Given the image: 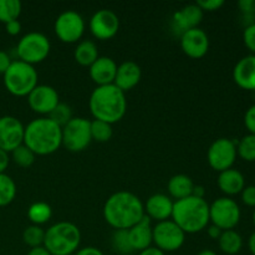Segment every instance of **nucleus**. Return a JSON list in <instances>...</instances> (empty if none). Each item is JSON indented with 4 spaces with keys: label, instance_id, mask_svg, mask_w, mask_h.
<instances>
[{
    "label": "nucleus",
    "instance_id": "obj_50",
    "mask_svg": "<svg viewBox=\"0 0 255 255\" xmlns=\"http://www.w3.org/2000/svg\"><path fill=\"white\" fill-rule=\"evenodd\" d=\"M197 255H217V253H216V252L211 251V249H204V251L199 252V253Z\"/></svg>",
    "mask_w": 255,
    "mask_h": 255
},
{
    "label": "nucleus",
    "instance_id": "obj_51",
    "mask_svg": "<svg viewBox=\"0 0 255 255\" xmlns=\"http://www.w3.org/2000/svg\"><path fill=\"white\" fill-rule=\"evenodd\" d=\"M253 222H254V226H255V209H254V213H253Z\"/></svg>",
    "mask_w": 255,
    "mask_h": 255
},
{
    "label": "nucleus",
    "instance_id": "obj_29",
    "mask_svg": "<svg viewBox=\"0 0 255 255\" xmlns=\"http://www.w3.org/2000/svg\"><path fill=\"white\" fill-rule=\"evenodd\" d=\"M16 196V184L7 174H0V207L9 206Z\"/></svg>",
    "mask_w": 255,
    "mask_h": 255
},
{
    "label": "nucleus",
    "instance_id": "obj_28",
    "mask_svg": "<svg viewBox=\"0 0 255 255\" xmlns=\"http://www.w3.org/2000/svg\"><path fill=\"white\" fill-rule=\"evenodd\" d=\"M22 5L19 0H0V21L7 24L19 19Z\"/></svg>",
    "mask_w": 255,
    "mask_h": 255
},
{
    "label": "nucleus",
    "instance_id": "obj_20",
    "mask_svg": "<svg viewBox=\"0 0 255 255\" xmlns=\"http://www.w3.org/2000/svg\"><path fill=\"white\" fill-rule=\"evenodd\" d=\"M90 77L97 86H106L115 82L117 72V64L114 59L107 56H99V59L90 66Z\"/></svg>",
    "mask_w": 255,
    "mask_h": 255
},
{
    "label": "nucleus",
    "instance_id": "obj_24",
    "mask_svg": "<svg viewBox=\"0 0 255 255\" xmlns=\"http://www.w3.org/2000/svg\"><path fill=\"white\" fill-rule=\"evenodd\" d=\"M167 188H168L171 197H173L176 201H179V199H184L192 196L194 183L186 174H176L168 181Z\"/></svg>",
    "mask_w": 255,
    "mask_h": 255
},
{
    "label": "nucleus",
    "instance_id": "obj_1",
    "mask_svg": "<svg viewBox=\"0 0 255 255\" xmlns=\"http://www.w3.org/2000/svg\"><path fill=\"white\" fill-rule=\"evenodd\" d=\"M144 217V206L136 194L120 191L107 198L104 206V218L115 231H128Z\"/></svg>",
    "mask_w": 255,
    "mask_h": 255
},
{
    "label": "nucleus",
    "instance_id": "obj_46",
    "mask_svg": "<svg viewBox=\"0 0 255 255\" xmlns=\"http://www.w3.org/2000/svg\"><path fill=\"white\" fill-rule=\"evenodd\" d=\"M138 255H166L162 251H159L156 247H149V248L144 249V251L139 252Z\"/></svg>",
    "mask_w": 255,
    "mask_h": 255
},
{
    "label": "nucleus",
    "instance_id": "obj_19",
    "mask_svg": "<svg viewBox=\"0 0 255 255\" xmlns=\"http://www.w3.org/2000/svg\"><path fill=\"white\" fill-rule=\"evenodd\" d=\"M173 204L172 199L166 194H153L147 199L146 204H144V214L149 219H154L157 223L168 221L172 217Z\"/></svg>",
    "mask_w": 255,
    "mask_h": 255
},
{
    "label": "nucleus",
    "instance_id": "obj_31",
    "mask_svg": "<svg viewBox=\"0 0 255 255\" xmlns=\"http://www.w3.org/2000/svg\"><path fill=\"white\" fill-rule=\"evenodd\" d=\"M45 231L40 226H29L22 233V241L30 248L44 246Z\"/></svg>",
    "mask_w": 255,
    "mask_h": 255
},
{
    "label": "nucleus",
    "instance_id": "obj_25",
    "mask_svg": "<svg viewBox=\"0 0 255 255\" xmlns=\"http://www.w3.org/2000/svg\"><path fill=\"white\" fill-rule=\"evenodd\" d=\"M74 57L79 65L90 67L99 59V50H97L96 44L90 40H84V41L79 42L75 49Z\"/></svg>",
    "mask_w": 255,
    "mask_h": 255
},
{
    "label": "nucleus",
    "instance_id": "obj_40",
    "mask_svg": "<svg viewBox=\"0 0 255 255\" xmlns=\"http://www.w3.org/2000/svg\"><path fill=\"white\" fill-rule=\"evenodd\" d=\"M238 7L244 15L252 16L255 14V0H241L238 1Z\"/></svg>",
    "mask_w": 255,
    "mask_h": 255
},
{
    "label": "nucleus",
    "instance_id": "obj_14",
    "mask_svg": "<svg viewBox=\"0 0 255 255\" xmlns=\"http://www.w3.org/2000/svg\"><path fill=\"white\" fill-rule=\"evenodd\" d=\"M120 29V19L112 10H97L90 19L91 34L99 40H110Z\"/></svg>",
    "mask_w": 255,
    "mask_h": 255
},
{
    "label": "nucleus",
    "instance_id": "obj_52",
    "mask_svg": "<svg viewBox=\"0 0 255 255\" xmlns=\"http://www.w3.org/2000/svg\"><path fill=\"white\" fill-rule=\"evenodd\" d=\"M254 186H255V184H254Z\"/></svg>",
    "mask_w": 255,
    "mask_h": 255
},
{
    "label": "nucleus",
    "instance_id": "obj_23",
    "mask_svg": "<svg viewBox=\"0 0 255 255\" xmlns=\"http://www.w3.org/2000/svg\"><path fill=\"white\" fill-rule=\"evenodd\" d=\"M218 187L224 194L227 196H236L242 193V191L246 187V179L242 172L238 169L229 168L223 171L218 176Z\"/></svg>",
    "mask_w": 255,
    "mask_h": 255
},
{
    "label": "nucleus",
    "instance_id": "obj_7",
    "mask_svg": "<svg viewBox=\"0 0 255 255\" xmlns=\"http://www.w3.org/2000/svg\"><path fill=\"white\" fill-rule=\"evenodd\" d=\"M51 44L49 39L41 32H29L19 40L16 46V55L20 61L32 65L44 61L50 54Z\"/></svg>",
    "mask_w": 255,
    "mask_h": 255
},
{
    "label": "nucleus",
    "instance_id": "obj_22",
    "mask_svg": "<svg viewBox=\"0 0 255 255\" xmlns=\"http://www.w3.org/2000/svg\"><path fill=\"white\" fill-rule=\"evenodd\" d=\"M141 67L133 61H125L117 66L116 77L114 85H116L121 91L127 92L136 87L141 81Z\"/></svg>",
    "mask_w": 255,
    "mask_h": 255
},
{
    "label": "nucleus",
    "instance_id": "obj_15",
    "mask_svg": "<svg viewBox=\"0 0 255 255\" xmlns=\"http://www.w3.org/2000/svg\"><path fill=\"white\" fill-rule=\"evenodd\" d=\"M27 104L30 109L36 114L49 116L52 110L60 104L59 94L54 87L49 85H37L27 95Z\"/></svg>",
    "mask_w": 255,
    "mask_h": 255
},
{
    "label": "nucleus",
    "instance_id": "obj_4",
    "mask_svg": "<svg viewBox=\"0 0 255 255\" xmlns=\"http://www.w3.org/2000/svg\"><path fill=\"white\" fill-rule=\"evenodd\" d=\"M172 221L186 234L199 233L209 224V204L204 198L189 196L176 201Z\"/></svg>",
    "mask_w": 255,
    "mask_h": 255
},
{
    "label": "nucleus",
    "instance_id": "obj_43",
    "mask_svg": "<svg viewBox=\"0 0 255 255\" xmlns=\"http://www.w3.org/2000/svg\"><path fill=\"white\" fill-rule=\"evenodd\" d=\"M74 255H105L100 249L95 247H86V248L79 249Z\"/></svg>",
    "mask_w": 255,
    "mask_h": 255
},
{
    "label": "nucleus",
    "instance_id": "obj_47",
    "mask_svg": "<svg viewBox=\"0 0 255 255\" xmlns=\"http://www.w3.org/2000/svg\"><path fill=\"white\" fill-rule=\"evenodd\" d=\"M27 255H51V254H50L49 251L42 246V247H36V248H31L29 251V253H27Z\"/></svg>",
    "mask_w": 255,
    "mask_h": 255
},
{
    "label": "nucleus",
    "instance_id": "obj_9",
    "mask_svg": "<svg viewBox=\"0 0 255 255\" xmlns=\"http://www.w3.org/2000/svg\"><path fill=\"white\" fill-rule=\"evenodd\" d=\"M241 208L234 199L222 197L209 206V221L222 231H231L241 221Z\"/></svg>",
    "mask_w": 255,
    "mask_h": 255
},
{
    "label": "nucleus",
    "instance_id": "obj_44",
    "mask_svg": "<svg viewBox=\"0 0 255 255\" xmlns=\"http://www.w3.org/2000/svg\"><path fill=\"white\" fill-rule=\"evenodd\" d=\"M9 161L10 158L7 152L0 149V174L5 173V169H6L7 166H9Z\"/></svg>",
    "mask_w": 255,
    "mask_h": 255
},
{
    "label": "nucleus",
    "instance_id": "obj_26",
    "mask_svg": "<svg viewBox=\"0 0 255 255\" xmlns=\"http://www.w3.org/2000/svg\"><path fill=\"white\" fill-rule=\"evenodd\" d=\"M219 248L223 253L228 255L238 254L241 252L242 247H243V238L238 232L234 229L231 231H223L222 236L218 239Z\"/></svg>",
    "mask_w": 255,
    "mask_h": 255
},
{
    "label": "nucleus",
    "instance_id": "obj_32",
    "mask_svg": "<svg viewBox=\"0 0 255 255\" xmlns=\"http://www.w3.org/2000/svg\"><path fill=\"white\" fill-rule=\"evenodd\" d=\"M112 133V125L107 124V122L100 121V120H95L91 122V136L92 139L97 142H107L111 139Z\"/></svg>",
    "mask_w": 255,
    "mask_h": 255
},
{
    "label": "nucleus",
    "instance_id": "obj_10",
    "mask_svg": "<svg viewBox=\"0 0 255 255\" xmlns=\"http://www.w3.org/2000/svg\"><path fill=\"white\" fill-rule=\"evenodd\" d=\"M186 233L173 221L159 222L153 227V243L163 253L176 252L182 248Z\"/></svg>",
    "mask_w": 255,
    "mask_h": 255
},
{
    "label": "nucleus",
    "instance_id": "obj_18",
    "mask_svg": "<svg viewBox=\"0 0 255 255\" xmlns=\"http://www.w3.org/2000/svg\"><path fill=\"white\" fill-rule=\"evenodd\" d=\"M127 232H128L129 244L133 252L144 251L153 243V227L151 226V219L146 214L136 226L129 228Z\"/></svg>",
    "mask_w": 255,
    "mask_h": 255
},
{
    "label": "nucleus",
    "instance_id": "obj_36",
    "mask_svg": "<svg viewBox=\"0 0 255 255\" xmlns=\"http://www.w3.org/2000/svg\"><path fill=\"white\" fill-rule=\"evenodd\" d=\"M243 41L246 46L255 55V22H252L244 29L243 32Z\"/></svg>",
    "mask_w": 255,
    "mask_h": 255
},
{
    "label": "nucleus",
    "instance_id": "obj_33",
    "mask_svg": "<svg viewBox=\"0 0 255 255\" xmlns=\"http://www.w3.org/2000/svg\"><path fill=\"white\" fill-rule=\"evenodd\" d=\"M11 157L12 161H14L17 166L22 167V168H27V167H30L35 162L36 154L22 143L21 146H19L17 148H15L14 151L11 152Z\"/></svg>",
    "mask_w": 255,
    "mask_h": 255
},
{
    "label": "nucleus",
    "instance_id": "obj_6",
    "mask_svg": "<svg viewBox=\"0 0 255 255\" xmlns=\"http://www.w3.org/2000/svg\"><path fill=\"white\" fill-rule=\"evenodd\" d=\"M4 85L7 91L17 97L27 96L37 86V71L32 65L15 60L4 75Z\"/></svg>",
    "mask_w": 255,
    "mask_h": 255
},
{
    "label": "nucleus",
    "instance_id": "obj_16",
    "mask_svg": "<svg viewBox=\"0 0 255 255\" xmlns=\"http://www.w3.org/2000/svg\"><path fill=\"white\" fill-rule=\"evenodd\" d=\"M182 51L191 59H202L209 50V37L204 30L196 27L181 35Z\"/></svg>",
    "mask_w": 255,
    "mask_h": 255
},
{
    "label": "nucleus",
    "instance_id": "obj_37",
    "mask_svg": "<svg viewBox=\"0 0 255 255\" xmlns=\"http://www.w3.org/2000/svg\"><path fill=\"white\" fill-rule=\"evenodd\" d=\"M202 11H217L224 5L223 0H198L196 2Z\"/></svg>",
    "mask_w": 255,
    "mask_h": 255
},
{
    "label": "nucleus",
    "instance_id": "obj_13",
    "mask_svg": "<svg viewBox=\"0 0 255 255\" xmlns=\"http://www.w3.org/2000/svg\"><path fill=\"white\" fill-rule=\"evenodd\" d=\"M25 127L14 116L0 117V149L12 152L24 143Z\"/></svg>",
    "mask_w": 255,
    "mask_h": 255
},
{
    "label": "nucleus",
    "instance_id": "obj_2",
    "mask_svg": "<svg viewBox=\"0 0 255 255\" xmlns=\"http://www.w3.org/2000/svg\"><path fill=\"white\" fill-rule=\"evenodd\" d=\"M89 106L95 120L114 125L126 115V95L114 84L97 86L90 96Z\"/></svg>",
    "mask_w": 255,
    "mask_h": 255
},
{
    "label": "nucleus",
    "instance_id": "obj_48",
    "mask_svg": "<svg viewBox=\"0 0 255 255\" xmlns=\"http://www.w3.org/2000/svg\"><path fill=\"white\" fill-rule=\"evenodd\" d=\"M204 194H206V191L202 186H194L193 192H192V196L197 197V198H204Z\"/></svg>",
    "mask_w": 255,
    "mask_h": 255
},
{
    "label": "nucleus",
    "instance_id": "obj_34",
    "mask_svg": "<svg viewBox=\"0 0 255 255\" xmlns=\"http://www.w3.org/2000/svg\"><path fill=\"white\" fill-rule=\"evenodd\" d=\"M112 247L116 252L121 254H131L132 248L128 241V232L120 229V231H115L114 236H112Z\"/></svg>",
    "mask_w": 255,
    "mask_h": 255
},
{
    "label": "nucleus",
    "instance_id": "obj_39",
    "mask_svg": "<svg viewBox=\"0 0 255 255\" xmlns=\"http://www.w3.org/2000/svg\"><path fill=\"white\" fill-rule=\"evenodd\" d=\"M242 201L246 206L255 208V186L244 187L242 191Z\"/></svg>",
    "mask_w": 255,
    "mask_h": 255
},
{
    "label": "nucleus",
    "instance_id": "obj_11",
    "mask_svg": "<svg viewBox=\"0 0 255 255\" xmlns=\"http://www.w3.org/2000/svg\"><path fill=\"white\" fill-rule=\"evenodd\" d=\"M237 156V142L229 138L216 139L207 152L209 166L219 173L232 168Z\"/></svg>",
    "mask_w": 255,
    "mask_h": 255
},
{
    "label": "nucleus",
    "instance_id": "obj_3",
    "mask_svg": "<svg viewBox=\"0 0 255 255\" xmlns=\"http://www.w3.org/2000/svg\"><path fill=\"white\" fill-rule=\"evenodd\" d=\"M24 144L36 156H47L62 146V127L49 117L32 120L25 127Z\"/></svg>",
    "mask_w": 255,
    "mask_h": 255
},
{
    "label": "nucleus",
    "instance_id": "obj_49",
    "mask_svg": "<svg viewBox=\"0 0 255 255\" xmlns=\"http://www.w3.org/2000/svg\"><path fill=\"white\" fill-rule=\"evenodd\" d=\"M248 248L249 251H251V253L255 255V232L253 234H252L251 237H249L248 239Z\"/></svg>",
    "mask_w": 255,
    "mask_h": 255
},
{
    "label": "nucleus",
    "instance_id": "obj_35",
    "mask_svg": "<svg viewBox=\"0 0 255 255\" xmlns=\"http://www.w3.org/2000/svg\"><path fill=\"white\" fill-rule=\"evenodd\" d=\"M49 119L52 120L55 124L59 125L60 127H64L70 120L72 119V110L69 105L61 104L60 102L56 107L49 115Z\"/></svg>",
    "mask_w": 255,
    "mask_h": 255
},
{
    "label": "nucleus",
    "instance_id": "obj_41",
    "mask_svg": "<svg viewBox=\"0 0 255 255\" xmlns=\"http://www.w3.org/2000/svg\"><path fill=\"white\" fill-rule=\"evenodd\" d=\"M11 59L7 55V52L0 50V74L4 75L6 72V70L9 69V66L11 65Z\"/></svg>",
    "mask_w": 255,
    "mask_h": 255
},
{
    "label": "nucleus",
    "instance_id": "obj_45",
    "mask_svg": "<svg viewBox=\"0 0 255 255\" xmlns=\"http://www.w3.org/2000/svg\"><path fill=\"white\" fill-rule=\"evenodd\" d=\"M207 232H208L209 238L214 239V241H218L219 237H221L222 233H223V231H222V229H219L218 227L213 226V224H212V226L207 227Z\"/></svg>",
    "mask_w": 255,
    "mask_h": 255
},
{
    "label": "nucleus",
    "instance_id": "obj_8",
    "mask_svg": "<svg viewBox=\"0 0 255 255\" xmlns=\"http://www.w3.org/2000/svg\"><path fill=\"white\" fill-rule=\"evenodd\" d=\"M91 141V122L84 117H72L62 127V146L70 152L84 151Z\"/></svg>",
    "mask_w": 255,
    "mask_h": 255
},
{
    "label": "nucleus",
    "instance_id": "obj_30",
    "mask_svg": "<svg viewBox=\"0 0 255 255\" xmlns=\"http://www.w3.org/2000/svg\"><path fill=\"white\" fill-rule=\"evenodd\" d=\"M237 154L247 162L255 161V134H247L237 142Z\"/></svg>",
    "mask_w": 255,
    "mask_h": 255
},
{
    "label": "nucleus",
    "instance_id": "obj_42",
    "mask_svg": "<svg viewBox=\"0 0 255 255\" xmlns=\"http://www.w3.org/2000/svg\"><path fill=\"white\" fill-rule=\"evenodd\" d=\"M5 30L9 35L15 36V35L20 34L21 31V24H20L19 20H14V21H10L7 24H5Z\"/></svg>",
    "mask_w": 255,
    "mask_h": 255
},
{
    "label": "nucleus",
    "instance_id": "obj_12",
    "mask_svg": "<svg viewBox=\"0 0 255 255\" xmlns=\"http://www.w3.org/2000/svg\"><path fill=\"white\" fill-rule=\"evenodd\" d=\"M55 34L65 44L77 42L84 35L85 21L84 17L74 10L61 12L55 20Z\"/></svg>",
    "mask_w": 255,
    "mask_h": 255
},
{
    "label": "nucleus",
    "instance_id": "obj_5",
    "mask_svg": "<svg viewBox=\"0 0 255 255\" xmlns=\"http://www.w3.org/2000/svg\"><path fill=\"white\" fill-rule=\"evenodd\" d=\"M81 243L77 226L70 222H59L45 231L44 247L51 255L75 254Z\"/></svg>",
    "mask_w": 255,
    "mask_h": 255
},
{
    "label": "nucleus",
    "instance_id": "obj_17",
    "mask_svg": "<svg viewBox=\"0 0 255 255\" xmlns=\"http://www.w3.org/2000/svg\"><path fill=\"white\" fill-rule=\"evenodd\" d=\"M203 19V11L197 4L187 5L181 10L176 11L172 17V25L173 30H178L179 34L188 31V30L196 29L202 22Z\"/></svg>",
    "mask_w": 255,
    "mask_h": 255
},
{
    "label": "nucleus",
    "instance_id": "obj_27",
    "mask_svg": "<svg viewBox=\"0 0 255 255\" xmlns=\"http://www.w3.org/2000/svg\"><path fill=\"white\" fill-rule=\"evenodd\" d=\"M52 216V209L45 202H36L32 203L27 209V218L30 219L34 226H41L50 221Z\"/></svg>",
    "mask_w": 255,
    "mask_h": 255
},
{
    "label": "nucleus",
    "instance_id": "obj_38",
    "mask_svg": "<svg viewBox=\"0 0 255 255\" xmlns=\"http://www.w3.org/2000/svg\"><path fill=\"white\" fill-rule=\"evenodd\" d=\"M244 125L251 134H255V105L249 107L244 115Z\"/></svg>",
    "mask_w": 255,
    "mask_h": 255
},
{
    "label": "nucleus",
    "instance_id": "obj_21",
    "mask_svg": "<svg viewBox=\"0 0 255 255\" xmlns=\"http://www.w3.org/2000/svg\"><path fill=\"white\" fill-rule=\"evenodd\" d=\"M233 79L242 89L255 91V55L244 56L237 62L233 69Z\"/></svg>",
    "mask_w": 255,
    "mask_h": 255
}]
</instances>
